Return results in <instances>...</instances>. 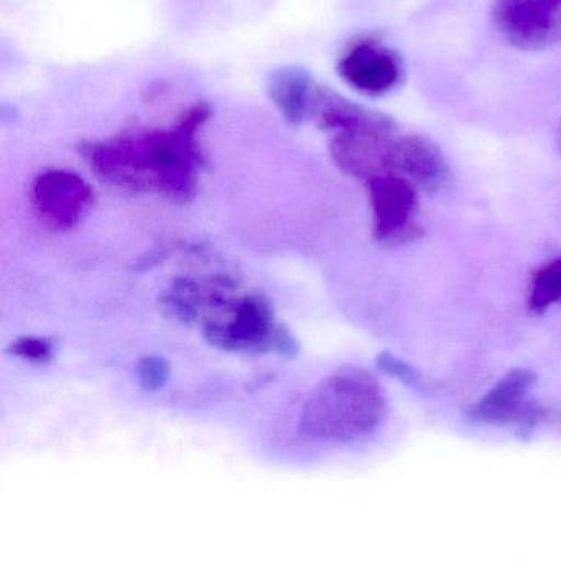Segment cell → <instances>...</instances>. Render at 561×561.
<instances>
[{"label":"cell","instance_id":"30bf717a","mask_svg":"<svg viewBox=\"0 0 561 561\" xmlns=\"http://www.w3.org/2000/svg\"><path fill=\"white\" fill-rule=\"evenodd\" d=\"M317 88L304 68L285 67L268 80V96L288 123L297 124L310 119Z\"/></svg>","mask_w":561,"mask_h":561},{"label":"cell","instance_id":"9c48e42d","mask_svg":"<svg viewBox=\"0 0 561 561\" xmlns=\"http://www.w3.org/2000/svg\"><path fill=\"white\" fill-rule=\"evenodd\" d=\"M399 175L426 192H439L451 182V170L442 150L413 134L400 137Z\"/></svg>","mask_w":561,"mask_h":561},{"label":"cell","instance_id":"7c38bea8","mask_svg":"<svg viewBox=\"0 0 561 561\" xmlns=\"http://www.w3.org/2000/svg\"><path fill=\"white\" fill-rule=\"evenodd\" d=\"M558 301H561V257L543 265L535 274L528 295V307L531 311L541 313Z\"/></svg>","mask_w":561,"mask_h":561},{"label":"cell","instance_id":"8fae6325","mask_svg":"<svg viewBox=\"0 0 561 561\" xmlns=\"http://www.w3.org/2000/svg\"><path fill=\"white\" fill-rule=\"evenodd\" d=\"M160 307L179 323L190 324L199 317L205 307V287L190 277H176L160 295Z\"/></svg>","mask_w":561,"mask_h":561},{"label":"cell","instance_id":"6da1fadb","mask_svg":"<svg viewBox=\"0 0 561 561\" xmlns=\"http://www.w3.org/2000/svg\"><path fill=\"white\" fill-rule=\"evenodd\" d=\"M209 114L208 106L196 104L170 129L121 134L84 144L81 156L111 185L190 202L205 165L199 134Z\"/></svg>","mask_w":561,"mask_h":561},{"label":"cell","instance_id":"5b68a950","mask_svg":"<svg viewBox=\"0 0 561 561\" xmlns=\"http://www.w3.org/2000/svg\"><path fill=\"white\" fill-rule=\"evenodd\" d=\"M32 205L42 221L58 231L80 225L93 208L94 193L87 180L70 170H48L32 185Z\"/></svg>","mask_w":561,"mask_h":561},{"label":"cell","instance_id":"52a82bcc","mask_svg":"<svg viewBox=\"0 0 561 561\" xmlns=\"http://www.w3.org/2000/svg\"><path fill=\"white\" fill-rule=\"evenodd\" d=\"M535 374L514 369L499 380L471 409V416L481 423H514L535 426L543 415V409L530 399Z\"/></svg>","mask_w":561,"mask_h":561},{"label":"cell","instance_id":"8992f818","mask_svg":"<svg viewBox=\"0 0 561 561\" xmlns=\"http://www.w3.org/2000/svg\"><path fill=\"white\" fill-rule=\"evenodd\" d=\"M370 209L374 218V238L383 244H397L415 238L416 188L402 175H379L367 180Z\"/></svg>","mask_w":561,"mask_h":561},{"label":"cell","instance_id":"e0dca14e","mask_svg":"<svg viewBox=\"0 0 561 561\" xmlns=\"http://www.w3.org/2000/svg\"><path fill=\"white\" fill-rule=\"evenodd\" d=\"M560 149H561V134H560Z\"/></svg>","mask_w":561,"mask_h":561},{"label":"cell","instance_id":"277c9868","mask_svg":"<svg viewBox=\"0 0 561 561\" xmlns=\"http://www.w3.org/2000/svg\"><path fill=\"white\" fill-rule=\"evenodd\" d=\"M494 22L508 44L541 50L561 42V0H497Z\"/></svg>","mask_w":561,"mask_h":561},{"label":"cell","instance_id":"4fadbf2b","mask_svg":"<svg viewBox=\"0 0 561 561\" xmlns=\"http://www.w3.org/2000/svg\"><path fill=\"white\" fill-rule=\"evenodd\" d=\"M136 374L142 389L156 392V390L163 389L169 382V360L163 359L162 356L140 357L136 364Z\"/></svg>","mask_w":561,"mask_h":561},{"label":"cell","instance_id":"2e32d148","mask_svg":"<svg viewBox=\"0 0 561 561\" xmlns=\"http://www.w3.org/2000/svg\"><path fill=\"white\" fill-rule=\"evenodd\" d=\"M272 351L277 353L278 356L294 359L300 353V343H298L297 337L291 334V331L285 324L278 323L274 341H272Z\"/></svg>","mask_w":561,"mask_h":561},{"label":"cell","instance_id":"7a4b0ae2","mask_svg":"<svg viewBox=\"0 0 561 561\" xmlns=\"http://www.w3.org/2000/svg\"><path fill=\"white\" fill-rule=\"evenodd\" d=\"M386 413V396L376 377L359 367H341L308 397L300 430L321 442H354L379 428Z\"/></svg>","mask_w":561,"mask_h":561},{"label":"cell","instance_id":"9a60e30c","mask_svg":"<svg viewBox=\"0 0 561 561\" xmlns=\"http://www.w3.org/2000/svg\"><path fill=\"white\" fill-rule=\"evenodd\" d=\"M377 366H379L382 373L390 374V376L397 377V379L403 380V382L410 383V386H422V379L416 376L415 369L400 360L399 357L392 356V354H379L377 356Z\"/></svg>","mask_w":561,"mask_h":561},{"label":"cell","instance_id":"ba28073f","mask_svg":"<svg viewBox=\"0 0 561 561\" xmlns=\"http://www.w3.org/2000/svg\"><path fill=\"white\" fill-rule=\"evenodd\" d=\"M337 73L359 93L382 96L402 81V64L389 48L374 41L353 45L337 65Z\"/></svg>","mask_w":561,"mask_h":561},{"label":"cell","instance_id":"5bb4252c","mask_svg":"<svg viewBox=\"0 0 561 561\" xmlns=\"http://www.w3.org/2000/svg\"><path fill=\"white\" fill-rule=\"evenodd\" d=\"M9 353L37 364L54 360V343L48 337L22 336L9 346Z\"/></svg>","mask_w":561,"mask_h":561},{"label":"cell","instance_id":"3957f363","mask_svg":"<svg viewBox=\"0 0 561 561\" xmlns=\"http://www.w3.org/2000/svg\"><path fill=\"white\" fill-rule=\"evenodd\" d=\"M203 323V337L211 346L229 353L272 351L278 321L267 298L261 294L236 295V290Z\"/></svg>","mask_w":561,"mask_h":561}]
</instances>
